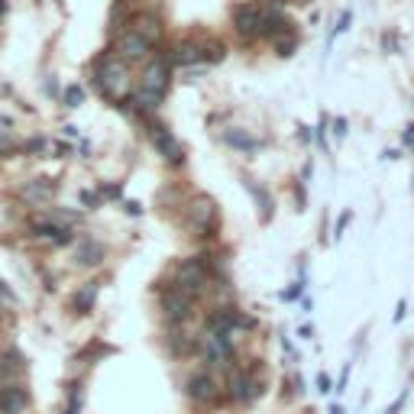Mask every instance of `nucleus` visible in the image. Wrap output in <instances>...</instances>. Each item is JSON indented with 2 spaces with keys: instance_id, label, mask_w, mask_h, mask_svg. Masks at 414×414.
<instances>
[{
  "instance_id": "nucleus-32",
  "label": "nucleus",
  "mask_w": 414,
  "mask_h": 414,
  "mask_svg": "<svg viewBox=\"0 0 414 414\" xmlns=\"http://www.w3.org/2000/svg\"><path fill=\"white\" fill-rule=\"evenodd\" d=\"M405 308H408V304H405V301H398V311H395V321H401V317H405Z\"/></svg>"
},
{
  "instance_id": "nucleus-27",
  "label": "nucleus",
  "mask_w": 414,
  "mask_h": 414,
  "mask_svg": "<svg viewBox=\"0 0 414 414\" xmlns=\"http://www.w3.org/2000/svg\"><path fill=\"white\" fill-rule=\"evenodd\" d=\"M317 388H321V392H333V388H330L327 372H321V376H317Z\"/></svg>"
},
{
  "instance_id": "nucleus-15",
  "label": "nucleus",
  "mask_w": 414,
  "mask_h": 414,
  "mask_svg": "<svg viewBox=\"0 0 414 414\" xmlns=\"http://www.w3.org/2000/svg\"><path fill=\"white\" fill-rule=\"evenodd\" d=\"M256 395H262V388L249 372H237V376L230 379V398L233 401H253Z\"/></svg>"
},
{
  "instance_id": "nucleus-25",
  "label": "nucleus",
  "mask_w": 414,
  "mask_h": 414,
  "mask_svg": "<svg viewBox=\"0 0 414 414\" xmlns=\"http://www.w3.org/2000/svg\"><path fill=\"white\" fill-rule=\"evenodd\" d=\"M333 136H337V140H343V136H346V120L343 117L333 120Z\"/></svg>"
},
{
  "instance_id": "nucleus-29",
  "label": "nucleus",
  "mask_w": 414,
  "mask_h": 414,
  "mask_svg": "<svg viewBox=\"0 0 414 414\" xmlns=\"http://www.w3.org/2000/svg\"><path fill=\"white\" fill-rule=\"evenodd\" d=\"M405 398H408V395H398V398H395V405L388 408L385 414H398V411H401V405H405Z\"/></svg>"
},
{
  "instance_id": "nucleus-17",
  "label": "nucleus",
  "mask_w": 414,
  "mask_h": 414,
  "mask_svg": "<svg viewBox=\"0 0 414 414\" xmlns=\"http://www.w3.org/2000/svg\"><path fill=\"white\" fill-rule=\"evenodd\" d=\"M172 62L182 65V68H191V65L204 62V52H201V46H195V43H178L175 49H172Z\"/></svg>"
},
{
  "instance_id": "nucleus-4",
  "label": "nucleus",
  "mask_w": 414,
  "mask_h": 414,
  "mask_svg": "<svg viewBox=\"0 0 414 414\" xmlns=\"http://www.w3.org/2000/svg\"><path fill=\"white\" fill-rule=\"evenodd\" d=\"M188 220L191 227L197 230V237H211L214 224H217V207H214L211 197H195V201L188 204Z\"/></svg>"
},
{
  "instance_id": "nucleus-3",
  "label": "nucleus",
  "mask_w": 414,
  "mask_h": 414,
  "mask_svg": "<svg viewBox=\"0 0 414 414\" xmlns=\"http://www.w3.org/2000/svg\"><path fill=\"white\" fill-rule=\"evenodd\" d=\"M207 266H204L201 259H185L182 266L175 269V288L182 291V295L188 298H197L207 288Z\"/></svg>"
},
{
  "instance_id": "nucleus-33",
  "label": "nucleus",
  "mask_w": 414,
  "mask_h": 414,
  "mask_svg": "<svg viewBox=\"0 0 414 414\" xmlns=\"http://www.w3.org/2000/svg\"><path fill=\"white\" fill-rule=\"evenodd\" d=\"M330 414H346V411H343L340 405H333V408H330Z\"/></svg>"
},
{
  "instance_id": "nucleus-7",
  "label": "nucleus",
  "mask_w": 414,
  "mask_h": 414,
  "mask_svg": "<svg viewBox=\"0 0 414 414\" xmlns=\"http://www.w3.org/2000/svg\"><path fill=\"white\" fill-rule=\"evenodd\" d=\"M191 308H195V298L182 295L178 288H165V291H162V311H165V317H169L172 324L188 321Z\"/></svg>"
},
{
  "instance_id": "nucleus-31",
  "label": "nucleus",
  "mask_w": 414,
  "mask_h": 414,
  "mask_svg": "<svg viewBox=\"0 0 414 414\" xmlns=\"http://www.w3.org/2000/svg\"><path fill=\"white\" fill-rule=\"evenodd\" d=\"M81 204H88V207H94V204H98V197H94L91 191H85V195H81Z\"/></svg>"
},
{
  "instance_id": "nucleus-20",
  "label": "nucleus",
  "mask_w": 414,
  "mask_h": 414,
  "mask_svg": "<svg viewBox=\"0 0 414 414\" xmlns=\"http://www.w3.org/2000/svg\"><path fill=\"white\" fill-rule=\"evenodd\" d=\"M224 140L230 143L233 149H243V152H256V149H259V140H256V136H249L246 130H239V127H230V130H227Z\"/></svg>"
},
{
  "instance_id": "nucleus-2",
  "label": "nucleus",
  "mask_w": 414,
  "mask_h": 414,
  "mask_svg": "<svg viewBox=\"0 0 414 414\" xmlns=\"http://www.w3.org/2000/svg\"><path fill=\"white\" fill-rule=\"evenodd\" d=\"M94 81H98L100 94L110 100H123L130 91V71H127V62H120L117 56H107L98 62L94 68Z\"/></svg>"
},
{
  "instance_id": "nucleus-28",
  "label": "nucleus",
  "mask_w": 414,
  "mask_h": 414,
  "mask_svg": "<svg viewBox=\"0 0 414 414\" xmlns=\"http://www.w3.org/2000/svg\"><path fill=\"white\" fill-rule=\"evenodd\" d=\"M43 146H46L43 140H29V143H26V146H23V149H26V152H39V149H43Z\"/></svg>"
},
{
  "instance_id": "nucleus-1",
  "label": "nucleus",
  "mask_w": 414,
  "mask_h": 414,
  "mask_svg": "<svg viewBox=\"0 0 414 414\" xmlns=\"http://www.w3.org/2000/svg\"><path fill=\"white\" fill-rule=\"evenodd\" d=\"M165 91H169V62H165V58H155V62L146 65V71H143V78H140V94H136L140 110L159 107L162 98H165Z\"/></svg>"
},
{
  "instance_id": "nucleus-9",
  "label": "nucleus",
  "mask_w": 414,
  "mask_h": 414,
  "mask_svg": "<svg viewBox=\"0 0 414 414\" xmlns=\"http://www.w3.org/2000/svg\"><path fill=\"white\" fill-rule=\"evenodd\" d=\"M233 26H237L239 36H259L262 29V10L259 4H243V7H237V14H233Z\"/></svg>"
},
{
  "instance_id": "nucleus-16",
  "label": "nucleus",
  "mask_w": 414,
  "mask_h": 414,
  "mask_svg": "<svg viewBox=\"0 0 414 414\" xmlns=\"http://www.w3.org/2000/svg\"><path fill=\"white\" fill-rule=\"evenodd\" d=\"M20 195L26 197L29 204H46L52 195H56V185H52L49 178H36V182H29L26 188L20 191Z\"/></svg>"
},
{
  "instance_id": "nucleus-18",
  "label": "nucleus",
  "mask_w": 414,
  "mask_h": 414,
  "mask_svg": "<svg viewBox=\"0 0 414 414\" xmlns=\"http://www.w3.org/2000/svg\"><path fill=\"white\" fill-rule=\"evenodd\" d=\"M94 301H98V281H85L78 288V295L71 298V308H75V314H88L94 308Z\"/></svg>"
},
{
  "instance_id": "nucleus-13",
  "label": "nucleus",
  "mask_w": 414,
  "mask_h": 414,
  "mask_svg": "<svg viewBox=\"0 0 414 414\" xmlns=\"http://www.w3.org/2000/svg\"><path fill=\"white\" fill-rule=\"evenodd\" d=\"M33 233H36L39 239H49V243H56V246H62V243H68V239H71L68 224H62V220H52V217L36 220V224H33Z\"/></svg>"
},
{
  "instance_id": "nucleus-8",
  "label": "nucleus",
  "mask_w": 414,
  "mask_h": 414,
  "mask_svg": "<svg viewBox=\"0 0 414 414\" xmlns=\"http://www.w3.org/2000/svg\"><path fill=\"white\" fill-rule=\"evenodd\" d=\"M185 395H188L195 405H211V401H217L220 388L217 382H214V376H207V372H197V376H191L188 385H185Z\"/></svg>"
},
{
  "instance_id": "nucleus-30",
  "label": "nucleus",
  "mask_w": 414,
  "mask_h": 414,
  "mask_svg": "<svg viewBox=\"0 0 414 414\" xmlns=\"http://www.w3.org/2000/svg\"><path fill=\"white\" fill-rule=\"evenodd\" d=\"M405 146H414V123H408L405 130Z\"/></svg>"
},
{
  "instance_id": "nucleus-24",
  "label": "nucleus",
  "mask_w": 414,
  "mask_h": 414,
  "mask_svg": "<svg viewBox=\"0 0 414 414\" xmlns=\"http://www.w3.org/2000/svg\"><path fill=\"white\" fill-rule=\"evenodd\" d=\"M350 23H353V14H350V10H343V14H340V23L333 26V33H330V39H333V36H340V33H346V29H350Z\"/></svg>"
},
{
  "instance_id": "nucleus-21",
  "label": "nucleus",
  "mask_w": 414,
  "mask_h": 414,
  "mask_svg": "<svg viewBox=\"0 0 414 414\" xmlns=\"http://www.w3.org/2000/svg\"><path fill=\"white\" fill-rule=\"evenodd\" d=\"M246 188L253 191L256 204H262V214H266V217H269V214H272V197H269V195H266V191H262V188H256V185L249 182V178H246Z\"/></svg>"
},
{
  "instance_id": "nucleus-23",
  "label": "nucleus",
  "mask_w": 414,
  "mask_h": 414,
  "mask_svg": "<svg viewBox=\"0 0 414 414\" xmlns=\"http://www.w3.org/2000/svg\"><path fill=\"white\" fill-rule=\"evenodd\" d=\"M81 100H85V91H81V88H78V85L65 88V107H78V104H81Z\"/></svg>"
},
{
  "instance_id": "nucleus-5",
  "label": "nucleus",
  "mask_w": 414,
  "mask_h": 414,
  "mask_svg": "<svg viewBox=\"0 0 414 414\" xmlns=\"http://www.w3.org/2000/svg\"><path fill=\"white\" fill-rule=\"evenodd\" d=\"M249 327H253V321L233 308H220L217 314H211V321H207V330H217V333H224V337H230V340L237 337L239 330H249Z\"/></svg>"
},
{
  "instance_id": "nucleus-26",
  "label": "nucleus",
  "mask_w": 414,
  "mask_h": 414,
  "mask_svg": "<svg viewBox=\"0 0 414 414\" xmlns=\"http://www.w3.org/2000/svg\"><path fill=\"white\" fill-rule=\"evenodd\" d=\"M346 224H350V211H346V214H343V217H340V224H337V230H333V237H337V239H340V237H343V230H346Z\"/></svg>"
},
{
  "instance_id": "nucleus-6",
  "label": "nucleus",
  "mask_w": 414,
  "mask_h": 414,
  "mask_svg": "<svg viewBox=\"0 0 414 414\" xmlns=\"http://www.w3.org/2000/svg\"><path fill=\"white\" fill-rule=\"evenodd\" d=\"M201 350H204V359H207V363L224 366L227 359L233 356V340L224 337V333H217V330H204Z\"/></svg>"
},
{
  "instance_id": "nucleus-14",
  "label": "nucleus",
  "mask_w": 414,
  "mask_h": 414,
  "mask_svg": "<svg viewBox=\"0 0 414 414\" xmlns=\"http://www.w3.org/2000/svg\"><path fill=\"white\" fill-rule=\"evenodd\" d=\"M130 29H133L140 39H146L149 46H155L162 39V20L155 14H140L130 20Z\"/></svg>"
},
{
  "instance_id": "nucleus-22",
  "label": "nucleus",
  "mask_w": 414,
  "mask_h": 414,
  "mask_svg": "<svg viewBox=\"0 0 414 414\" xmlns=\"http://www.w3.org/2000/svg\"><path fill=\"white\" fill-rule=\"evenodd\" d=\"M65 414H81V385H71L68 408H65Z\"/></svg>"
},
{
  "instance_id": "nucleus-12",
  "label": "nucleus",
  "mask_w": 414,
  "mask_h": 414,
  "mask_svg": "<svg viewBox=\"0 0 414 414\" xmlns=\"http://www.w3.org/2000/svg\"><path fill=\"white\" fill-rule=\"evenodd\" d=\"M29 408V392L23 385H0V414H23Z\"/></svg>"
},
{
  "instance_id": "nucleus-10",
  "label": "nucleus",
  "mask_w": 414,
  "mask_h": 414,
  "mask_svg": "<svg viewBox=\"0 0 414 414\" xmlns=\"http://www.w3.org/2000/svg\"><path fill=\"white\" fill-rule=\"evenodd\" d=\"M149 49H152V46H149L146 39H140L133 29H127V33L117 39V58L120 62H140V58L149 56Z\"/></svg>"
},
{
  "instance_id": "nucleus-11",
  "label": "nucleus",
  "mask_w": 414,
  "mask_h": 414,
  "mask_svg": "<svg viewBox=\"0 0 414 414\" xmlns=\"http://www.w3.org/2000/svg\"><path fill=\"white\" fill-rule=\"evenodd\" d=\"M149 136H152V146L159 149V155H165V162L178 165V162L185 159V155H182V143H178L165 127H152V130H149Z\"/></svg>"
},
{
  "instance_id": "nucleus-19",
  "label": "nucleus",
  "mask_w": 414,
  "mask_h": 414,
  "mask_svg": "<svg viewBox=\"0 0 414 414\" xmlns=\"http://www.w3.org/2000/svg\"><path fill=\"white\" fill-rule=\"evenodd\" d=\"M104 259V246L100 243H91V239H81L75 249V262L78 266H98Z\"/></svg>"
}]
</instances>
